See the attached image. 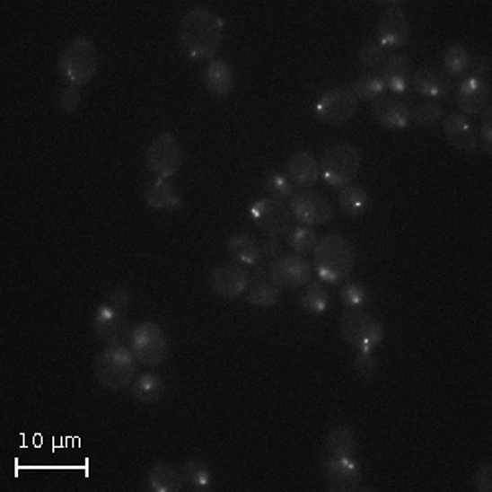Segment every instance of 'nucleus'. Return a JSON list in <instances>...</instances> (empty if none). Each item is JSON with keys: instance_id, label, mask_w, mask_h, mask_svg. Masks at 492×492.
Returning <instances> with one entry per match:
<instances>
[{"instance_id": "33", "label": "nucleus", "mask_w": 492, "mask_h": 492, "mask_svg": "<svg viewBox=\"0 0 492 492\" xmlns=\"http://www.w3.org/2000/svg\"><path fill=\"white\" fill-rule=\"evenodd\" d=\"M384 89H386V85H384L382 77L373 71L363 73L351 84V92L358 101H374V99H378L379 95H382Z\"/></svg>"}, {"instance_id": "7", "label": "nucleus", "mask_w": 492, "mask_h": 492, "mask_svg": "<svg viewBox=\"0 0 492 492\" xmlns=\"http://www.w3.org/2000/svg\"><path fill=\"white\" fill-rule=\"evenodd\" d=\"M128 341L135 360L145 368H160L168 358V338L156 322L145 321L138 323Z\"/></svg>"}, {"instance_id": "38", "label": "nucleus", "mask_w": 492, "mask_h": 492, "mask_svg": "<svg viewBox=\"0 0 492 492\" xmlns=\"http://www.w3.org/2000/svg\"><path fill=\"white\" fill-rule=\"evenodd\" d=\"M265 189L269 194V198H275V199L286 200L294 196L293 182L287 178V174H281V172H275L266 178Z\"/></svg>"}, {"instance_id": "1", "label": "nucleus", "mask_w": 492, "mask_h": 492, "mask_svg": "<svg viewBox=\"0 0 492 492\" xmlns=\"http://www.w3.org/2000/svg\"><path fill=\"white\" fill-rule=\"evenodd\" d=\"M180 43L190 59H212L224 43V20L207 7H192L180 20Z\"/></svg>"}, {"instance_id": "18", "label": "nucleus", "mask_w": 492, "mask_h": 492, "mask_svg": "<svg viewBox=\"0 0 492 492\" xmlns=\"http://www.w3.org/2000/svg\"><path fill=\"white\" fill-rule=\"evenodd\" d=\"M210 287L222 299H237L245 293L250 275L243 265L224 263L210 273Z\"/></svg>"}, {"instance_id": "26", "label": "nucleus", "mask_w": 492, "mask_h": 492, "mask_svg": "<svg viewBox=\"0 0 492 492\" xmlns=\"http://www.w3.org/2000/svg\"><path fill=\"white\" fill-rule=\"evenodd\" d=\"M133 399L143 406H154L166 396V382L158 373H145L133 381Z\"/></svg>"}, {"instance_id": "44", "label": "nucleus", "mask_w": 492, "mask_h": 492, "mask_svg": "<svg viewBox=\"0 0 492 492\" xmlns=\"http://www.w3.org/2000/svg\"><path fill=\"white\" fill-rule=\"evenodd\" d=\"M107 303L114 305L115 309L125 312L130 307V303H132V294L128 293L122 286H119V287H115L114 291L110 293Z\"/></svg>"}, {"instance_id": "5", "label": "nucleus", "mask_w": 492, "mask_h": 492, "mask_svg": "<svg viewBox=\"0 0 492 492\" xmlns=\"http://www.w3.org/2000/svg\"><path fill=\"white\" fill-rule=\"evenodd\" d=\"M361 170V153L348 142L337 143L325 150L321 162V178L330 188H345L356 180Z\"/></svg>"}, {"instance_id": "15", "label": "nucleus", "mask_w": 492, "mask_h": 492, "mask_svg": "<svg viewBox=\"0 0 492 492\" xmlns=\"http://www.w3.org/2000/svg\"><path fill=\"white\" fill-rule=\"evenodd\" d=\"M410 105L402 95L382 94L373 101L371 115L374 122L388 130H404L410 123Z\"/></svg>"}, {"instance_id": "45", "label": "nucleus", "mask_w": 492, "mask_h": 492, "mask_svg": "<svg viewBox=\"0 0 492 492\" xmlns=\"http://www.w3.org/2000/svg\"><path fill=\"white\" fill-rule=\"evenodd\" d=\"M259 248H261V255L268 258V259H273V261H275L276 258H279L281 251H283L281 242H279V238L276 237V235H268L259 243Z\"/></svg>"}, {"instance_id": "14", "label": "nucleus", "mask_w": 492, "mask_h": 492, "mask_svg": "<svg viewBox=\"0 0 492 492\" xmlns=\"http://www.w3.org/2000/svg\"><path fill=\"white\" fill-rule=\"evenodd\" d=\"M269 275L281 289L294 291L312 281V265L301 256L281 255L269 266Z\"/></svg>"}, {"instance_id": "41", "label": "nucleus", "mask_w": 492, "mask_h": 492, "mask_svg": "<svg viewBox=\"0 0 492 492\" xmlns=\"http://www.w3.org/2000/svg\"><path fill=\"white\" fill-rule=\"evenodd\" d=\"M81 101H83V94H81V89L76 85L67 84L59 92V109L65 114L71 115L77 112Z\"/></svg>"}, {"instance_id": "31", "label": "nucleus", "mask_w": 492, "mask_h": 492, "mask_svg": "<svg viewBox=\"0 0 492 492\" xmlns=\"http://www.w3.org/2000/svg\"><path fill=\"white\" fill-rule=\"evenodd\" d=\"M299 307L303 312L311 315H322L330 307V295L325 289V286L319 281H311L309 285L303 286V294L299 297Z\"/></svg>"}, {"instance_id": "25", "label": "nucleus", "mask_w": 492, "mask_h": 492, "mask_svg": "<svg viewBox=\"0 0 492 492\" xmlns=\"http://www.w3.org/2000/svg\"><path fill=\"white\" fill-rule=\"evenodd\" d=\"M237 83L233 67L224 59H212L204 71V84L210 94L224 97L228 95Z\"/></svg>"}, {"instance_id": "42", "label": "nucleus", "mask_w": 492, "mask_h": 492, "mask_svg": "<svg viewBox=\"0 0 492 492\" xmlns=\"http://www.w3.org/2000/svg\"><path fill=\"white\" fill-rule=\"evenodd\" d=\"M474 486L479 492H492V466L491 464H483L476 470L474 473Z\"/></svg>"}, {"instance_id": "3", "label": "nucleus", "mask_w": 492, "mask_h": 492, "mask_svg": "<svg viewBox=\"0 0 492 492\" xmlns=\"http://www.w3.org/2000/svg\"><path fill=\"white\" fill-rule=\"evenodd\" d=\"M57 69L67 84L81 87L91 83L99 69V55L94 43L85 37L73 40L59 55Z\"/></svg>"}, {"instance_id": "13", "label": "nucleus", "mask_w": 492, "mask_h": 492, "mask_svg": "<svg viewBox=\"0 0 492 492\" xmlns=\"http://www.w3.org/2000/svg\"><path fill=\"white\" fill-rule=\"evenodd\" d=\"M323 471L330 491H363V471L355 458H335L325 454Z\"/></svg>"}, {"instance_id": "20", "label": "nucleus", "mask_w": 492, "mask_h": 492, "mask_svg": "<svg viewBox=\"0 0 492 492\" xmlns=\"http://www.w3.org/2000/svg\"><path fill=\"white\" fill-rule=\"evenodd\" d=\"M281 294L283 289L265 269H258L253 276H250V283L246 287V303L259 309H269L279 303Z\"/></svg>"}, {"instance_id": "16", "label": "nucleus", "mask_w": 492, "mask_h": 492, "mask_svg": "<svg viewBox=\"0 0 492 492\" xmlns=\"http://www.w3.org/2000/svg\"><path fill=\"white\" fill-rule=\"evenodd\" d=\"M402 5L389 7L379 17L378 39L384 49L402 48L410 39V22Z\"/></svg>"}, {"instance_id": "43", "label": "nucleus", "mask_w": 492, "mask_h": 492, "mask_svg": "<svg viewBox=\"0 0 492 492\" xmlns=\"http://www.w3.org/2000/svg\"><path fill=\"white\" fill-rule=\"evenodd\" d=\"M484 120L481 123V143H483V152L486 154H492V107L489 105L484 112Z\"/></svg>"}, {"instance_id": "22", "label": "nucleus", "mask_w": 492, "mask_h": 492, "mask_svg": "<svg viewBox=\"0 0 492 492\" xmlns=\"http://www.w3.org/2000/svg\"><path fill=\"white\" fill-rule=\"evenodd\" d=\"M145 204L156 212H176L184 206L172 180L154 178L143 192Z\"/></svg>"}, {"instance_id": "29", "label": "nucleus", "mask_w": 492, "mask_h": 492, "mask_svg": "<svg viewBox=\"0 0 492 492\" xmlns=\"http://www.w3.org/2000/svg\"><path fill=\"white\" fill-rule=\"evenodd\" d=\"M325 454L335 458H355L356 438L348 426H335L325 438Z\"/></svg>"}, {"instance_id": "21", "label": "nucleus", "mask_w": 492, "mask_h": 492, "mask_svg": "<svg viewBox=\"0 0 492 492\" xmlns=\"http://www.w3.org/2000/svg\"><path fill=\"white\" fill-rule=\"evenodd\" d=\"M444 133L446 142L456 150L464 153H474L478 150V133L473 123L466 119V115L458 112L446 115L444 120Z\"/></svg>"}, {"instance_id": "37", "label": "nucleus", "mask_w": 492, "mask_h": 492, "mask_svg": "<svg viewBox=\"0 0 492 492\" xmlns=\"http://www.w3.org/2000/svg\"><path fill=\"white\" fill-rule=\"evenodd\" d=\"M317 235L311 227H295L289 233V246L297 255H309L312 253L317 245Z\"/></svg>"}, {"instance_id": "6", "label": "nucleus", "mask_w": 492, "mask_h": 492, "mask_svg": "<svg viewBox=\"0 0 492 492\" xmlns=\"http://www.w3.org/2000/svg\"><path fill=\"white\" fill-rule=\"evenodd\" d=\"M340 333L343 340L358 351H373L384 340L382 323L363 309L341 313Z\"/></svg>"}, {"instance_id": "39", "label": "nucleus", "mask_w": 492, "mask_h": 492, "mask_svg": "<svg viewBox=\"0 0 492 492\" xmlns=\"http://www.w3.org/2000/svg\"><path fill=\"white\" fill-rule=\"evenodd\" d=\"M353 369L358 374V378L371 381L378 374L379 363L373 351H358L353 360Z\"/></svg>"}, {"instance_id": "4", "label": "nucleus", "mask_w": 492, "mask_h": 492, "mask_svg": "<svg viewBox=\"0 0 492 492\" xmlns=\"http://www.w3.org/2000/svg\"><path fill=\"white\" fill-rule=\"evenodd\" d=\"M95 378L107 391L128 388L136 374V360L132 350L123 347H107L94 361Z\"/></svg>"}, {"instance_id": "35", "label": "nucleus", "mask_w": 492, "mask_h": 492, "mask_svg": "<svg viewBox=\"0 0 492 492\" xmlns=\"http://www.w3.org/2000/svg\"><path fill=\"white\" fill-rule=\"evenodd\" d=\"M410 119H414V122L422 127V128H430L444 119V107L435 102V101H426L422 104H417L412 112Z\"/></svg>"}, {"instance_id": "8", "label": "nucleus", "mask_w": 492, "mask_h": 492, "mask_svg": "<svg viewBox=\"0 0 492 492\" xmlns=\"http://www.w3.org/2000/svg\"><path fill=\"white\" fill-rule=\"evenodd\" d=\"M184 163V148L176 135L162 132L145 152V168L154 178L172 180Z\"/></svg>"}, {"instance_id": "30", "label": "nucleus", "mask_w": 492, "mask_h": 492, "mask_svg": "<svg viewBox=\"0 0 492 492\" xmlns=\"http://www.w3.org/2000/svg\"><path fill=\"white\" fill-rule=\"evenodd\" d=\"M148 486L154 492H180L184 481L180 471L171 464L154 463L148 473Z\"/></svg>"}, {"instance_id": "27", "label": "nucleus", "mask_w": 492, "mask_h": 492, "mask_svg": "<svg viewBox=\"0 0 492 492\" xmlns=\"http://www.w3.org/2000/svg\"><path fill=\"white\" fill-rule=\"evenodd\" d=\"M228 253L230 256L243 266H256L261 261V248L253 235L250 233H237L230 237L227 243Z\"/></svg>"}, {"instance_id": "24", "label": "nucleus", "mask_w": 492, "mask_h": 492, "mask_svg": "<svg viewBox=\"0 0 492 492\" xmlns=\"http://www.w3.org/2000/svg\"><path fill=\"white\" fill-rule=\"evenodd\" d=\"M287 178L299 188H312L321 180V164L312 153L295 152L286 162Z\"/></svg>"}, {"instance_id": "17", "label": "nucleus", "mask_w": 492, "mask_h": 492, "mask_svg": "<svg viewBox=\"0 0 492 492\" xmlns=\"http://www.w3.org/2000/svg\"><path fill=\"white\" fill-rule=\"evenodd\" d=\"M454 104L463 115H483L491 105V85L481 77H466L456 89Z\"/></svg>"}, {"instance_id": "11", "label": "nucleus", "mask_w": 492, "mask_h": 492, "mask_svg": "<svg viewBox=\"0 0 492 492\" xmlns=\"http://www.w3.org/2000/svg\"><path fill=\"white\" fill-rule=\"evenodd\" d=\"M92 327L97 338L107 343L109 347H123L132 335L125 312L115 309L109 303H101L97 307Z\"/></svg>"}, {"instance_id": "10", "label": "nucleus", "mask_w": 492, "mask_h": 492, "mask_svg": "<svg viewBox=\"0 0 492 492\" xmlns=\"http://www.w3.org/2000/svg\"><path fill=\"white\" fill-rule=\"evenodd\" d=\"M250 217L253 220L255 227L266 235H283L289 233L293 228V212L291 207L286 206L285 200L275 198H263L251 204Z\"/></svg>"}, {"instance_id": "40", "label": "nucleus", "mask_w": 492, "mask_h": 492, "mask_svg": "<svg viewBox=\"0 0 492 492\" xmlns=\"http://www.w3.org/2000/svg\"><path fill=\"white\" fill-rule=\"evenodd\" d=\"M386 51L384 47L379 43V41H369L365 47L361 48L360 51V63L361 66L366 67V69H378L379 66H382V63L386 61Z\"/></svg>"}, {"instance_id": "28", "label": "nucleus", "mask_w": 492, "mask_h": 492, "mask_svg": "<svg viewBox=\"0 0 492 492\" xmlns=\"http://www.w3.org/2000/svg\"><path fill=\"white\" fill-rule=\"evenodd\" d=\"M371 206V198H369L368 190L365 189L360 184H348L345 188H341L338 194V207L341 214L348 215V217H358L363 215Z\"/></svg>"}, {"instance_id": "46", "label": "nucleus", "mask_w": 492, "mask_h": 492, "mask_svg": "<svg viewBox=\"0 0 492 492\" xmlns=\"http://www.w3.org/2000/svg\"><path fill=\"white\" fill-rule=\"evenodd\" d=\"M473 77H481L486 79V76L491 73V63H489V57H476L470 61V69Z\"/></svg>"}, {"instance_id": "2", "label": "nucleus", "mask_w": 492, "mask_h": 492, "mask_svg": "<svg viewBox=\"0 0 492 492\" xmlns=\"http://www.w3.org/2000/svg\"><path fill=\"white\" fill-rule=\"evenodd\" d=\"M313 269L327 285L345 281L356 265V251L350 242L338 233H327L313 248Z\"/></svg>"}, {"instance_id": "12", "label": "nucleus", "mask_w": 492, "mask_h": 492, "mask_svg": "<svg viewBox=\"0 0 492 492\" xmlns=\"http://www.w3.org/2000/svg\"><path fill=\"white\" fill-rule=\"evenodd\" d=\"M291 212L305 227H319L329 224L335 212L331 207L330 200L321 192L303 190L291 198Z\"/></svg>"}, {"instance_id": "19", "label": "nucleus", "mask_w": 492, "mask_h": 492, "mask_svg": "<svg viewBox=\"0 0 492 492\" xmlns=\"http://www.w3.org/2000/svg\"><path fill=\"white\" fill-rule=\"evenodd\" d=\"M412 85L417 92L430 101H438L450 94L453 89V79L444 69L435 66H422L412 73Z\"/></svg>"}, {"instance_id": "34", "label": "nucleus", "mask_w": 492, "mask_h": 492, "mask_svg": "<svg viewBox=\"0 0 492 492\" xmlns=\"http://www.w3.org/2000/svg\"><path fill=\"white\" fill-rule=\"evenodd\" d=\"M470 51L463 45H452L445 49L444 53V71L448 76L461 77L468 73L470 69Z\"/></svg>"}, {"instance_id": "9", "label": "nucleus", "mask_w": 492, "mask_h": 492, "mask_svg": "<svg viewBox=\"0 0 492 492\" xmlns=\"http://www.w3.org/2000/svg\"><path fill=\"white\" fill-rule=\"evenodd\" d=\"M358 110V99L348 87L327 89L313 104V115L325 125H343Z\"/></svg>"}, {"instance_id": "32", "label": "nucleus", "mask_w": 492, "mask_h": 492, "mask_svg": "<svg viewBox=\"0 0 492 492\" xmlns=\"http://www.w3.org/2000/svg\"><path fill=\"white\" fill-rule=\"evenodd\" d=\"M180 476L184 484H188L190 489H196V491H206L212 486V479H214L208 464L200 460H188L180 466Z\"/></svg>"}, {"instance_id": "36", "label": "nucleus", "mask_w": 492, "mask_h": 492, "mask_svg": "<svg viewBox=\"0 0 492 492\" xmlns=\"http://www.w3.org/2000/svg\"><path fill=\"white\" fill-rule=\"evenodd\" d=\"M340 299L348 309H365L369 303L368 289L358 281H350L341 287Z\"/></svg>"}, {"instance_id": "23", "label": "nucleus", "mask_w": 492, "mask_h": 492, "mask_svg": "<svg viewBox=\"0 0 492 492\" xmlns=\"http://www.w3.org/2000/svg\"><path fill=\"white\" fill-rule=\"evenodd\" d=\"M382 81L394 95H404L412 84V66L406 55L392 53L382 63Z\"/></svg>"}]
</instances>
